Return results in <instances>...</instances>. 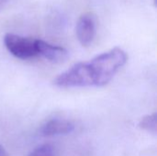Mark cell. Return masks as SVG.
I'll return each instance as SVG.
<instances>
[{
    "mask_svg": "<svg viewBox=\"0 0 157 156\" xmlns=\"http://www.w3.org/2000/svg\"><path fill=\"white\" fill-rule=\"evenodd\" d=\"M139 126L141 129L147 131L148 132L155 134L157 131V115L156 113H154L152 115H147L144 117L140 123Z\"/></svg>",
    "mask_w": 157,
    "mask_h": 156,
    "instance_id": "obj_6",
    "label": "cell"
},
{
    "mask_svg": "<svg viewBox=\"0 0 157 156\" xmlns=\"http://www.w3.org/2000/svg\"><path fill=\"white\" fill-rule=\"evenodd\" d=\"M75 130V125L66 120L61 119H52L46 121L40 129V134L45 137L64 135L71 133Z\"/></svg>",
    "mask_w": 157,
    "mask_h": 156,
    "instance_id": "obj_5",
    "label": "cell"
},
{
    "mask_svg": "<svg viewBox=\"0 0 157 156\" xmlns=\"http://www.w3.org/2000/svg\"><path fill=\"white\" fill-rule=\"evenodd\" d=\"M96 18L93 14H83L76 24V37L80 44L84 47L89 46L96 35Z\"/></svg>",
    "mask_w": 157,
    "mask_h": 156,
    "instance_id": "obj_3",
    "label": "cell"
},
{
    "mask_svg": "<svg viewBox=\"0 0 157 156\" xmlns=\"http://www.w3.org/2000/svg\"><path fill=\"white\" fill-rule=\"evenodd\" d=\"M0 156H10L8 154V153L6 151V149L0 144Z\"/></svg>",
    "mask_w": 157,
    "mask_h": 156,
    "instance_id": "obj_8",
    "label": "cell"
},
{
    "mask_svg": "<svg viewBox=\"0 0 157 156\" xmlns=\"http://www.w3.org/2000/svg\"><path fill=\"white\" fill-rule=\"evenodd\" d=\"M6 1H7V0H0V10L5 6V5H6Z\"/></svg>",
    "mask_w": 157,
    "mask_h": 156,
    "instance_id": "obj_9",
    "label": "cell"
},
{
    "mask_svg": "<svg viewBox=\"0 0 157 156\" xmlns=\"http://www.w3.org/2000/svg\"><path fill=\"white\" fill-rule=\"evenodd\" d=\"M29 156H55V152L51 144H42L36 147Z\"/></svg>",
    "mask_w": 157,
    "mask_h": 156,
    "instance_id": "obj_7",
    "label": "cell"
},
{
    "mask_svg": "<svg viewBox=\"0 0 157 156\" xmlns=\"http://www.w3.org/2000/svg\"><path fill=\"white\" fill-rule=\"evenodd\" d=\"M37 39L22 37L13 33H7L4 37V44L7 51L16 58L27 60L38 55Z\"/></svg>",
    "mask_w": 157,
    "mask_h": 156,
    "instance_id": "obj_2",
    "label": "cell"
},
{
    "mask_svg": "<svg viewBox=\"0 0 157 156\" xmlns=\"http://www.w3.org/2000/svg\"><path fill=\"white\" fill-rule=\"evenodd\" d=\"M127 53L121 48H113L88 62L75 63L60 74L53 85L62 88L103 86L109 83L126 63Z\"/></svg>",
    "mask_w": 157,
    "mask_h": 156,
    "instance_id": "obj_1",
    "label": "cell"
},
{
    "mask_svg": "<svg viewBox=\"0 0 157 156\" xmlns=\"http://www.w3.org/2000/svg\"><path fill=\"white\" fill-rule=\"evenodd\" d=\"M36 46L38 55H40L52 63H61L68 56V51L64 48L51 44L42 40H37Z\"/></svg>",
    "mask_w": 157,
    "mask_h": 156,
    "instance_id": "obj_4",
    "label": "cell"
}]
</instances>
